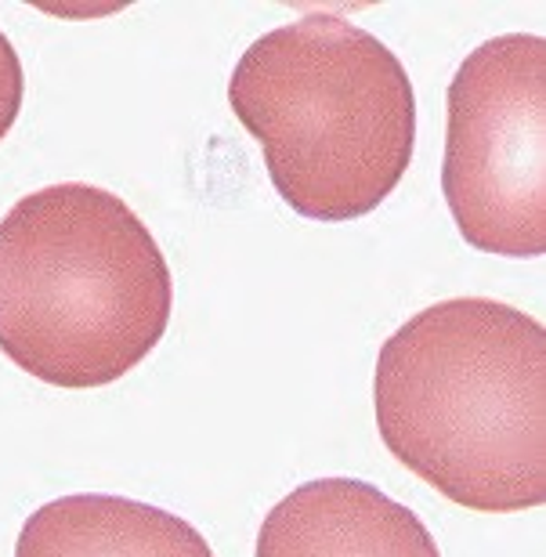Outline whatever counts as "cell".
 <instances>
[{
	"mask_svg": "<svg viewBox=\"0 0 546 557\" xmlns=\"http://www.w3.org/2000/svg\"><path fill=\"white\" fill-rule=\"evenodd\" d=\"M15 557H214L196 525L127 496L76 493L26 518Z\"/></svg>",
	"mask_w": 546,
	"mask_h": 557,
	"instance_id": "cell-6",
	"label": "cell"
},
{
	"mask_svg": "<svg viewBox=\"0 0 546 557\" xmlns=\"http://www.w3.org/2000/svg\"><path fill=\"white\" fill-rule=\"evenodd\" d=\"M174 275L116 193L62 182L0 218V351L51 387H106L163 341Z\"/></svg>",
	"mask_w": 546,
	"mask_h": 557,
	"instance_id": "cell-2",
	"label": "cell"
},
{
	"mask_svg": "<svg viewBox=\"0 0 546 557\" xmlns=\"http://www.w3.org/2000/svg\"><path fill=\"white\" fill-rule=\"evenodd\" d=\"M253 557H442L427 525L370 482L319 478L269 510Z\"/></svg>",
	"mask_w": 546,
	"mask_h": 557,
	"instance_id": "cell-5",
	"label": "cell"
},
{
	"mask_svg": "<svg viewBox=\"0 0 546 557\" xmlns=\"http://www.w3.org/2000/svg\"><path fill=\"white\" fill-rule=\"evenodd\" d=\"M228 106L261 145L289 210L311 221L373 214L417 149V95L398 54L344 15L269 29L232 70Z\"/></svg>",
	"mask_w": 546,
	"mask_h": 557,
	"instance_id": "cell-3",
	"label": "cell"
},
{
	"mask_svg": "<svg viewBox=\"0 0 546 557\" xmlns=\"http://www.w3.org/2000/svg\"><path fill=\"white\" fill-rule=\"evenodd\" d=\"M387 453L482 515L546 504V330L488 297L423 308L376 359Z\"/></svg>",
	"mask_w": 546,
	"mask_h": 557,
	"instance_id": "cell-1",
	"label": "cell"
},
{
	"mask_svg": "<svg viewBox=\"0 0 546 557\" xmlns=\"http://www.w3.org/2000/svg\"><path fill=\"white\" fill-rule=\"evenodd\" d=\"M442 193L460 236L499 258L546 250V40L507 33L449 84Z\"/></svg>",
	"mask_w": 546,
	"mask_h": 557,
	"instance_id": "cell-4",
	"label": "cell"
},
{
	"mask_svg": "<svg viewBox=\"0 0 546 557\" xmlns=\"http://www.w3.org/2000/svg\"><path fill=\"white\" fill-rule=\"evenodd\" d=\"M22 95H26V76H22L18 51L4 33H0V141L15 127L22 113Z\"/></svg>",
	"mask_w": 546,
	"mask_h": 557,
	"instance_id": "cell-7",
	"label": "cell"
}]
</instances>
